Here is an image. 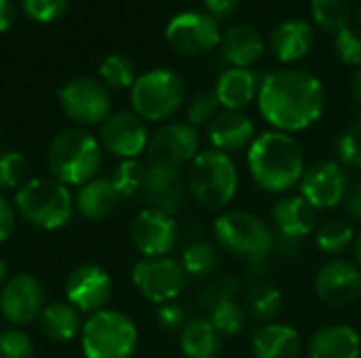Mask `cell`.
I'll list each match as a JSON object with an SVG mask.
<instances>
[{"mask_svg": "<svg viewBox=\"0 0 361 358\" xmlns=\"http://www.w3.org/2000/svg\"><path fill=\"white\" fill-rule=\"evenodd\" d=\"M167 42L169 46L186 57H201L214 51L222 42L218 19L209 13H180L167 25Z\"/></svg>", "mask_w": 361, "mask_h": 358, "instance_id": "obj_12", "label": "cell"}, {"mask_svg": "<svg viewBox=\"0 0 361 358\" xmlns=\"http://www.w3.org/2000/svg\"><path fill=\"white\" fill-rule=\"evenodd\" d=\"M17 19V11H15V4L11 0H0V34L11 30V25L15 23Z\"/></svg>", "mask_w": 361, "mask_h": 358, "instance_id": "obj_47", "label": "cell"}, {"mask_svg": "<svg viewBox=\"0 0 361 358\" xmlns=\"http://www.w3.org/2000/svg\"><path fill=\"white\" fill-rule=\"evenodd\" d=\"M361 338L349 325L319 327L309 340V358H360Z\"/></svg>", "mask_w": 361, "mask_h": 358, "instance_id": "obj_24", "label": "cell"}, {"mask_svg": "<svg viewBox=\"0 0 361 358\" xmlns=\"http://www.w3.org/2000/svg\"><path fill=\"white\" fill-rule=\"evenodd\" d=\"M258 108L262 118L275 131H305L315 124L324 114V84L307 70H277L262 80L258 93Z\"/></svg>", "mask_w": 361, "mask_h": 358, "instance_id": "obj_1", "label": "cell"}, {"mask_svg": "<svg viewBox=\"0 0 361 358\" xmlns=\"http://www.w3.org/2000/svg\"><path fill=\"white\" fill-rule=\"evenodd\" d=\"M300 333L281 323H267L252 335V358H300Z\"/></svg>", "mask_w": 361, "mask_h": 358, "instance_id": "obj_22", "label": "cell"}, {"mask_svg": "<svg viewBox=\"0 0 361 358\" xmlns=\"http://www.w3.org/2000/svg\"><path fill=\"white\" fill-rule=\"evenodd\" d=\"M59 108L78 127H93L104 122L112 110V97L102 80L78 76L66 82L59 93Z\"/></svg>", "mask_w": 361, "mask_h": 358, "instance_id": "obj_9", "label": "cell"}, {"mask_svg": "<svg viewBox=\"0 0 361 358\" xmlns=\"http://www.w3.org/2000/svg\"><path fill=\"white\" fill-rule=\"evenodd\" d=\"M80 338L87 358H133L140 342L135 323L110 308L91 314L82 325Z\"/></svg>", "mask_w": 361, "mask_h": 358, "instance_id": "obj_7", "label": "cell"}, {"mask_svg": "<svg viewBox=\"0 0 361 358\" xmlns=\"http://www.w3.org/2000/svg\"><path fill=\"white\" fill-rule=\"evenodd\" d=\"M40 331L53 342H70L80 335L82 331V317L80 310L74 308L70 302H53L44 306L38 317Z\"/></svg>", "mask_w": 361, "mask_h": 358, "instance_id": "obj_28", "label": "cell"}, {"mask_svg": "<svg viewBox=\"0 0 361 358\" xmlns=\"http://www.w3.org/2000/svg\"><path fill=\"white\" fill-rule=\"evenodd\" d=\"M245 308L235 300H224L209 310V323L220 333V338H235L245 327Z\"/></svg>", "mask_w": 361, "mask_h": 358, "instance_id": "obj_34", "label": "cell"}, {"mask_svg": "<svg viewBox=\"0 0 361 358\" xmlns=\"http://www.w3.org/2000/svg\"><path fill=\"white\" fill-rule=\"evenodd\" d=\"M15 211L34 228L59 230L74 215V196L53 177H36L15 192Z\"/></svg>", "mask_w": 361, "mask_h": 358, "instance_id": "obj_5", "label": "cell"}, {"mask_svg": "<svg viewBox=\"0 0 361 358\" xmlns=\"http://www.w3.org/2000/svg\"><path fill=\"white\" fill-rule=\"evenodd\" d=\"M150 141L146 120H142L135 112H114L110 114L99 129V143L110 154L133 160L142 152H146Z\"/></svg>", "mask_w": 361, "mask_h": 358, "instance_id": "obj_15", "label": "cell"}, {"mask_svg": "<svg viewBox=\"0 0 361 358\" xmlns=\"http://www.w3.org/2000/svg\"><path fill=\"white\" fill-rule=\"evenodd\" d=\"M317 298L332 308H345L361 298V270L347 260H330L315 274Z\"/></svg>", "mask_w": 361, "mask_h": 358, "instance_id": "obj_18", "label": "cell"}, {"mask_svg": "<svg viewBox=\"0 0 361 358\" xmlns=\"http://www.w3.org/2000/svg\"><path fill=\"white\" fill-rule=\"evenodd\" d=\"M27 177V160L21 152L0 154V192L19 190Z\"/></svg>", "mask_w": 361, "mask_h": 358, "instance_id": "obj_37", "label": "cell"}, {"mask_svg": "<svg viewBox=\"0 0 361 358\" xmlns=\"http://www.w3.org/2000/svg\"><path fill=\"white\" fill-rule=\"evenodd\" d=\"M66 298L82 314L106 310L112 300V279L102 266L80 264L66 279Z\"/></svg>", "mask_w": 361, "mask_h": 358, "instance_id": "obj_17", "label": "cell"}, {"mask_svg": "<svg viewBox=\"0 0 361 358\" xmlns=\"http://www.w3.org/2000/svg\"><path fill=\"white\" fill-rule=\"evenodd\" d=\"M349 188V175L338 160H317L300 179V196L315 211H328L343 205Z\"/></svg>", "mask_w": 361, "mask_h": 358, "instance_id": "obj_14", "label": "cell"}, {"mask_svg": "<svg viewBox=\"0 0 361 358\" xmlns=\"http://www.w3.org/2000/svg\"><path fill=\"white\" fill-rule=\"evenodd\" d=\"M360 312H361V298H360Z\"/></svg>", "mask_w": 361, "mask_h": 358, "instance_id": "obj_52", "label": "cell"}, {"mask_svg": "<svg viewBox=\"0 0 361 358\" xmlns=\"http://www.w3.org/2000/svg\"><path fill=\"white\" fill-rule=\"evenodd\" d=\"M129 238L135 251L144 257H167L178 243V226L173 215L157 209H144L133 217Z\"/></svg>", "mask_w": 361, "mask_h": 358, "instance_id": "obj_16", "label": "cell"}, {"mask_svg": "<svg viewBox=\"0 0 361 358\" xmlns=\"http://www.w3.org/2000/svg\"><path fill=\"white\" fill-rule=\"evenodd\" d=\"M44 306V287L32 274H15L0 289V314L11 327L21 329L38 321Z\"/></svg>", "mask_w": 361, "mask_h": 358, "instance_id": "obj_13", "label": "cell"}, {"mask_svg": "<svg viewBox=\"0 0 361 358\" xmlns=\"http://www.w3.org/2000/svg\"><path fill=\"white\" fill-rule=\"evenodd\" d=\"M241 0H205V8L214 19H226L235 15Z\"/></svg>", "mask_w": 361, "mask_h": 358, "instance_id": "obj_46", "label": "cell"}, {"mask_svg": "<svg viewBox=\"0 0 361 358\" xmlns=\"http://www.w3.org/2000/svg\"><path fill=\"white\" fill-rule=\"evenodd\" d=\"M70 0H21V11L36 23H51L68 13Z\"/></svg>", "mask_w": 361, "mask_h": 358, "instance_id": "obj_40", "label": "cell"}, {"mask_svg": "<svg viewBox=\"0 0 361 358\" xmlns=\"http://www.w3.org/2000/svg\"><path fill=\"white\" fill-rule=\"evenodd\" d=\"M13 230H15V207L0 192V245L11 238Z\"/></svg>", "mask_w": 361, "mask_h": 358, "instance_id": "obj_44", "label": "cell"}, {"mask_svg": "<svg viewBox=\"0 0 361 358\" xmlns=\"http://www.w3.org/2000/svg\"><path fill=\"white\" fill-rule=\"evenodd\" d=\"M336 156L343 167L361 169V118L353 120L336 141Z\"/></svg>", "mask_w": 361, "mask_h": 358, "instance_id": "obj_39", "label": "cell"}, {"mask_svg": "<svg viewBox=\"0 0 361 358\" xmlns=\"http://www.w3.org/2000/svg\"><path fill=\"white\" fill-rule=\"evenodd\" d=\"M220 101H218V95L216 91H199L192 95V99L188 101V108H186V122L192 124V127H199V124H212V120L220 114Z\"/></svg>", "mask_w": 361, "mask_h": 358, "instance_id": "obj_38", "label": "cell"}, {"mask_svg": "<svg viewBox=\"0 0 361 358\" xmlns=\"http://www.w3.org/2000/svg\"><path fill=\"white\" fill-rule=\"evenodd\" d=\"M254 139H256V127L252 118L243 112L237 110L220 112L209 124V141L218 152L233 154L245 148L250 150Z\"/></svg>", "mask_w": 361, "mask_h": 358, "instance_id": "obj_21", "label": "cell"}, {"mask_svg": "<svg viewBox=\"0 0 361 358\" xmlns=\"http://www.w3.org/2000/svg\"><path fill=\"white\" fill-rule=\"evenodd\" d=\"M247 167L254 181L267 192H288L300 184L307 165L300 143L283 131H267L247 150Z\"/></svg>", "mask_w": 361, "mask_h": 358, "instance_id": "obj_2", "label": "cell"}, {"mask_svg": "<svg viewBox=\"0 0 361 358\" xmlns=\"http://www.w3.org/2000/svg\"><path fill=\"white\" fill-rule=\"evenodd\" d=\"M222 55L226 61L233 63V68H250L264 55V38L262 34L252 25H233L222 36Z\"/></svg>", "mask_w": 361, "mask_h": 358, "instance_id": "obj_27", "label": "cell"}, {"mask_svg": "<svg viewBox=\"0 0 361 358\" xmlns=\"http://www.w3.org/2000/svg\"><path fill=\"white\" fill-rule=\"evenodd\" d=\"M260 84L262 82L258 80V74L252 72L250 68H231L218 78L214 91L222 108L241 112L258 97Z\"/></svg>", "mask_w": 361, "mask_h": 358, "instance_id": "obj_25", "label": "cell"}, {"mask_svg": "<svg viewBox=\"0 0 361 358\" xmlns=\"http://www.w3.org/2000/svg\"><path fill=\"white\" fill-rule=\"evenodd\" d=\"M188 190L205 209H224L239 188V173L233 158L218 150H203L188 167Z\"/></svg>", "mask_w": 361, "mask_h": 358, "instance_id": "obj_6", "label": "cell"}, {"mask_svg": "<svg viewBox=\"0 0 361 358\" xmlns=\"http://www.w3.org/2000/svg\"><path fill=\"white\" fill-rule=\"evenodd\" d=\"M355 241V230L345 219H328L317 228L315 243L326 255H343Z\"/></svg>", "mask_w": 361, "mask_h": 358, "instance_id": "obj_32", "label": "cell"}, {"mask_svg": "<svg viewBox=\"0 0 361 358\" xmlns=\"http://www.w3.org/2000/svg\"><path fill=\"white\" fill-rule=\"evenodd\" d=\"M186 99V84L182 76L167 68L150 70L137 76L131 87L133 112L146 122H163L171 118Z\"/></svg>", "mask_w": 361, "mask_h": 358, "instance_id": "obj_8", "label": "cell"}, {"mask_svg": "<svg viewBox=\"0 0 361 358\" xmlns=\"http://www.w3.org/2000/svg\"><path fill=\"white\" fill-rule=\"evenodd\" d=\"M353 251H355V264L361 270V230L355 232V241H353Z\"/></svg>", "mask_w": 361, "mask_h": 358, "instance_id": "obj_49", "label": "cell"}, {"mask_svg": "<svg viewBox=\"0 0 361 358\" xmlns=\"http://www.w3.org/2000/svg\"><path fill=\"white\" fill-rule=\"evenodd\" d=\"M214 236L218 245L247 264L267 262L275 247V230L254 213L247 211H226L214 222Z\"/></svg>", "mask_w": 361, "mask_h": 358, "instance_id": "obj_4", "label": "cell"}, {"mask_svg": "<svg viewBox=\"0 0 361 358\" xmlns=\"http://www.w3.org/2000/svg\"><path fill=\"white\" fill-rule=\"evenodd\" d=\"M343 209L351 219L361 222V179L355 184H349L343 198Z\"/></svg>", "mask_w": 361, "mask_h": 358, "instance_id": "obj_45", "label": "cell"}, {"mask_svg": "<svg viewBox=\"0 0 361 358\" xmlns=\"http://www.w3.org/2000/svg\"><path fill=\"white\" fill-rule=\"evenodd\" d=\"M157 321L163 329H169V331H176L180 327H184L186 323V312L184 308L178 304V302H167V304H161L159 310H157Z\"/></svg>", "mask_w": 361, "mask_h": 358, "instance_id": "obj_43", "label": "cell"}, {"mask_svg": "<svg viewBox=\"0 0 361 358\" xmlns=\"http://www.w3.org/2000/svg\"><path fill=\"white\" fill-rule=\"evenodd\" d=\"M317 211L300 194L283 196L273 209V230L277 243L300 245L315 232Z\"/></svg>", "mask_w": 361, "mask_h": 358, "instance_id": "obj_19", "label": "cell"}, {"mask_svg": "<svg viewBox=\"0 0 361 358\" xmlns=\"http://www.w3.org/2000/svg\"><path fill=\"white\" fill-rule=\"evenodd\" d=\"M180 348L186 358H218L222 350V338L209 319H192L182 327Z\"/></svg>", "mask_w": 361, "mask_h": 358, "instance_id": "obj_29", "label": "cell"}, {"mask_svg": "<svg viewBox=\"0 0 361 358\" xmlns=\"http://www.w3.org/2000/svg\"><path fill=\"white\" fill-rule=\"evenodd\" d=\"M313 42H315V34L307 21L288 19L271 32L269 49L279 61L292 63L307 57L313 49Z\"/></svg>", "mask_w": 361, "mask_h": 358, "instance_id": "obj_23", "label": "cell"}, {"mask_svg": "<svg viewBox=\"0 0 361 358\" xmlns=\"http://www.w3.org/2000/svg\"><path fill=\"white\" fill-rule=\"evenodd\" d=\"M311 13L322 30L338 34L351 19L353 0H311Z\"/></svg>", "mask_w": 361, "mask_h": 358, "instance_id": "obj_33", "label": "cell"}, {"mask_svg": "<svg viewBox=\"0 0 361 358\" xmlns=\"http://www.w3.org/2000/svg\"><path fill=\"white\" fill-rule=\"evenodd\" d=\"M201 150V137L197 127L188 122H169L150 135L146 154L148 165L182 169L190 165Z\"/></svg>", "mask_w": 361, "mask_h": 358, "instance_id": "obj_11", "label": "cell"}, {"mask_svg": "<svg viewBox=\"0 0 361 358\" xmlns=\"http://www.w3.org/2000/svg\"><path fill=\"white\" fill-rule=\"evenodd\" d=\"M334 49H336V55L338 59L345 63V65H357L361 68V34L351 30V27H345L336 34V40H334Z\"/></svg>", "mask_w": 361, "mask_h": 358, "instance_id": "obj_42", "label": "cell"}, {"mask_svg": "<svg viewBox=\"0 0 361 358\" xmlns=\"http://www.w3.org/2000/svg\"><path fill=\"white\" fill-rule=\"evenodd\" d=\"M146 173H148V167L142 165L137 158H133V160H123V162L114 169V173L110 175V181H112L114 190L118 192L121 200H123V198H131V196H135L137 192L144 190Z\"/></svg>", "mask_w": 361, "mask_h": 358, "instance_id": "obj_36", "label": "cell"}, {"mask_svg": "<svg viewBox=\"0 0 361 358\" xmlns=\"http://www.w3.org/2000/svg\"><path fill=\"white\" fill-rule=\"evenodd\" d=\"M357 21H360V25H361V0H360V4H357Z\"/></svg>", "mask_w": 361, "mask_h": 358, "instance_id": "obj_51", "label": "cell"}, {"mask_svg": "<svg viewBox=\"0 0 361 358\" xmlns=\"http://www.w3.org/2000/svg\"><path fill=\"white\" fill-rule=\"evenodd\" d=\"M142 192H144L146 200L150 203V209L173 215L184 207L190 190H188V181L180 169L148 165L146 184H144Z\"/></svg>", "mask_w": 361, "mask_h": 358, "instance_id": "obj_20", "label": "cell"}, {"mask_svg": "<svg viewBox=\"0 0 361 358\" xmlns=\"http://www.w3.org/2000/svg\"><path fill=\"white\" fill-rule=\"evenodd\" d=\"M99 80L110 89H118V91L129 89L137 80L135 63L125 55L112 53L99 63Z\"/></svg>", "mask_w": 361, "mask_h": 358, "instance_id": "obj_35", "label": "cell"}, {"mask_svg": "<svg viewBox=\"0 0 361 358\" xmlns=\"http://www.w3.org/2000/svg\"><path fill=\"white\" fill-rule=\"evenodd\" d=\"M351 93H353V99L361 106V68L355 72L353 76V82H351Z\"/></svg>", "mask_w": 361, "mask_h": 358, "instance_id": "obj_48", "label": "cell"}, {"mask_svg": "<svg viewBox=\"0 0 361 358\" xmlns=\"http://www.w3.org/2000/svg\"><path fill=\"white\" fill-rule=\"evenodd\" d=\"M47 165L53 179L63 186H82L91 181L102 167V143L82 127L59 131L47 152Z\"/></svg>", "mask_w": 361, "mask_h": 358, "instance_id": "obj_3", "label": "cell"}, {"mask_svg": "<svg viewBox=\"0 0 361 358\" xmlns=\"http://www.w3.org/2000/svg\"><path fill=\"white\" fill-rule=\"evenodd\" d=\"M131 281L144 300L161 306L176 302L188 283V274L171 257H144L133 266Z\"/></svg>", "mask_w": 361, "mask_h": 358, "instance_id": "obj_10", "label": "cell"}, {"mask_svg": "<svg viewBox=\"0 0 361 358\" xmlns=\"http://www.w3.org/2000/svg\"><path fill=\"white\" fill-rule=\"evenodd\" d=\"M182 268L192 279H207L214 274L220 266V253L218 249L207 241H195L190 243L182 253Z\"/></svg>", "mask_w": 361, "mask_h": 358, "instance_id": "obj_31", "label": "cell"}, {"mask_svg": "<svg viewBox=\"0 0 361 358\" xmlns=\"http://www.w3.org/2000/svg\"><path fill=\"white\" fill-rule=\"evenodd\" d=\"M6 272H8V268H6V262L0 257V289L4 287V283H6Z\"/></svg>", "mask_w": 361, "mask_h": 358, "instance_id": "obj_50", "label": "cell"}, {"mask_svg": "<svg viewBox=\"0 0 361 358\" xmlns=\"http://www.w3.org/2000/svg\"><path fill=\"white\" fill-rule=\"evenodd\" d=\"M281 306H283L281 291L273 285H267V283L254 285L247 291L245 304H243L245 312L258 323H271L281 312Z\"/></svg>", "mask_w": 361, "mask_h": 358, "instance_id": "obj_30", "label": "cell"}, {"mask_svg": "<svg viewBox=\"0 0 361 358\" xmlns=\"http://www.w3.org/2000/svg\"><path fill=\"white\" fill-rule=\"evenodd\" d=\"M0 358H34V344L17 327L0 331Z\"/></svg>", "mask_w": 361, "mask_h": 358, "instance_id": "obj_41", "label": "cell"}, {"mask_svg": "<svg viewBox=\"0 0 361 358\" xmlns=\"http://www.w3.org/2000/svg\"><path fill=\"white\" fill-rule=\"evenodd\" d=\"M121 196L114 190L110 177H93L91 181L82 184L74 196V209L91 222L106 219L118 207Z\"/></svg>", "mask_w": 361, "mask_h": 358, "instance_id": "obj_26", "label": "cell"}]
</instances>
